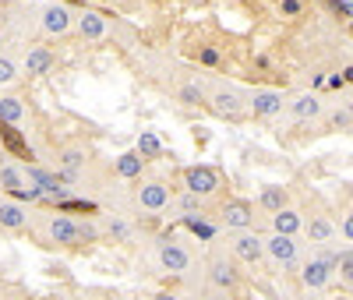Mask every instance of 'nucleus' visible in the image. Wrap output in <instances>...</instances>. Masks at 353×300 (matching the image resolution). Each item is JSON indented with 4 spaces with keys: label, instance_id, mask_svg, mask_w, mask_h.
Here are the masks:
<instances>
[{
    "label": "nucleus",
    "instance_id": "a878e982",
    "mask_svg": "<svg viewBox=\"0 0 353 300\" xmlns=\"http://www.w3.org/2000/svg\"><path fill=\"white\" fill-rule=\"evenodd\" d=\"M279 14L283 18H301L304 14V0H279Z\"/></svg>",
    "mask_w": 353,
    "mask_h": 300
},
{
    "label": "nucleus",
    "instance_id": "4be33fe9",
    "mask_svg": "<svg viewBox=\"0 0 353 300\" xmlns=\"http://www.w3.org/2000/svg\"><path fill=\"white\" fill-rule=\"evenodd\" d=\"M159 152H163L159 138H156L152 131H141V138H138V156H141V159H152V156H159Z\"/></svg>",
    "mask_w": 353,
    "mask_h": 300
},
{
    "label": "nucleus",
    "instance_id": "412c9836",
    "mask_svg": "<svg viewBox=\"0 0 353 300\" xmlns=\"http://www.w3.org/2000/svg\"><path fill=\"white\" fill-rule=\"evenodd\" d=\"M261 208H269V212H279V208H286V191L276 188V184H269V188L261 191Z\"/></svg>",
    "mask_w": 353,
    "mask_h": 300
},
{
    "label": "nucleus",
    "instance_id": "0eeeda50",
    "mask_svg": "<svg viewBox=\"0 0 353 300\" xmlns=\"http://www.w3.org/2000/svg\"><path fill=\"white\" fill-rule=\"evenodd\" d=\"M74 25V14L64 8V4H46L43 8V32L50 36H68Z\"/></svg>",
    "mask_w": 353,
    "mask_h": 300
},
{
    "label": "nucleus",
    "instance_id": "aec40b11",
    "mask_svg": "<svg viewBox=\"0 0 353 300\" xmlns=\"http://www.w3.org/2000/svg\"><path fill=\"white\" fill-rule=\"evenodd\" d=\"M21 117H25V106H21V99L18 96H4L0 99V124H21Z\"/></svg>",
    "mask_w": 353,
    "mask_h": 300
},
{
    "label": "nucleus",
    "instance_id": "2f4dec72",
    "mask_svg": "<svg viewBox=\"0 0 353 300\" xmlns=\"http://www.w3.org/2000/svg\"><path fill=\"white\" fill-rule=\"evenodd\" d=\"M343 237H346V240H350V237H353V219H350V216H346V219H343Z\"/></svg>",
    "mask_w": 353,
    "mask_h": 300
},
{
    "label": "nucleus",
    "instance_id": "20e7f679",
    "mask_svg": "<svg viewBox=\"0 0 353 300\" xmlns=\"http://www.w3.org/2000/svg\"><path fill=\"white\" fill-rule=\"evenodd\" d=\"M159 261H163L166 272H173V276H184L188 268H191V254H188V248H184V244H176V240H163V244H159Z\"/></svg>",
    "mask_w": 353,
    "mask_h": 300
},
{
    "label": "nucleus",
    "instance_id": "9d476101",
    "mask_svg": "<svg viewBox=\"0 0 353 300\" xmlns=\"http://www.w3.org/2000/svg\"><path fill=\"white\" fill-rule=\"evenodd\" d=\"M332 268H336V261H332V258H314V261H307V265H304L301 279H304V286H307V290H321V286H329Z\"/></svg>",
    "mask_w": 353,
    "mask_h": 300
},
{
    "label": "nucleus",
    "instance_id": "f03ea898",
    "mask_svg": "<svg viewBox=\"0 0 353 300\" xmlns=\"http://www.w3.org/2000/svg\"><path fill=\"white\" fill-rule=\"evenodd\" d=\"M184 184H188V191L191 194H198V198H205V194H212V191H219V173L212 170V166H191L188 173H184Z\"/></svg>",
    "mask_w": 353,
    "mask_h": 300
},
{
    "label": "nucleus",
    "instance_id": "7c9ffc66",
    "mask_svg": "<svg viewBox=\"0 0 353 300\" xmlns=\"http://www.w3.org/2000/svg\"><path fill=\"white\" fill-rule=\"evenodd\" d=\"M332 120H336V128H350V110H339Z\"/></svg>",
    "mask_w": 353,
    "mask_h": 300
},
{
    "label": "nucleus",
    "instance_id": "f257e3e1",
    "mask_svg": "<svg viewBox=\"0 0 353 300\" xmlns=\"http://www.w3.org/2000/svg\"><path fill=\"white\" fill-rule=\"evenodd\" d=\"M0 188H4L14 201H39V188L32 184H25V177L14 170V166H0Z\"/></svg>",
    "mask_w": 353,
    "mask_h": 300
},
{
    "label": "nucleus",
    "instance_id": "bb28decb",
    "mask_svg": "<svg viewBox=\"0 0 353 300\" xmlns=\"http://www.w3.org/2000/svg\"><path fill=\"white\" fill-rule=\"evenodd\" d=\"M14 78H18L14 60H11V57H0V85H11Z\"/></svg>",
    "mask_w": 353,
    "mask_h": 300
},
{
    "label": "nucleus",
    "instance_id": "b1692460",
    "mask_svg": "<svg viewBox=\"0 0 353 300\" xmlns=\"http://www.w3.org/2000/svg\"><path fill=\"white\" fill-rule=\"evenodd\" d=\"M307 233H311V240H314V244H325V240H332V223L318 216V219H311Z\"/></svg>",
    "mask_w": 353,
    "mask_h": 300
},
{
    "label": "nucleus",
    "instance_id": "7ed1b4c3",
    "mask_svg": "<svg viewBox=\"0 0 353 300\" xmlns=\"http://www.w3.org/2000/svg\"><path fill=\"white\" fill-rule=\"evenodd\" d=\"M223 226H230V230H251L254 226V205L251 201H244V198H233V201H226L223 205Z\"/></svg>",
    "mask_w": 353,
    "mask_h": 300
},
{
    "label": "nucleus",
    "instance_id": "1a4fd4ad",
    "mask_svg": "<svg viewBox=\"0 0 353 300\" xmlns=\"http://www.w3.org/2000/svg\"><path fill=\"white\" fill-rule=\"evenodd\" d=\"M233 254H237L241 261H261L265 258V240L258 237V233H251V230H244V233H237L233 237Z\"/></svg>",
    "mask_w": 353,
    "mask_h": 300
},
{
    "label": "nucleus",
    "instance_id": "ddd939ff",
    "mask_svg": "<svg viewBox=\"0 0 353 300\" xmlns=\"http://www.w3.org/2000/svg\"><path fill=\"white\" fill-rule=\"evenodd\" d=\"M0 226L4 230H25L28 226V208L21 201H0Z\"/></svg>",
    "mask_w": 353,
    "mask_h": 300
},
{
    "label": "nucleus",
    "instance_id": "423d86ee",
    "mask_svg": "<svg viewBox=\"0 0 353 300\" xmlns=\"http://www.w3.org/2000/svg\"><path fill=\"white\" fill-rule=\"evenodd\" d=\"M46 237L53 240V244L78 248V223L71 216H50L46 219Z\"/></svg>",
    "mask_w": 353,
    "mask_h": 300
},
{
    "label": "nucleus",
    "instance_id": "f8f14e48",
    "mask_svg": "<svg viewBox=\"0 0 353 300\" xmlns=\"http://www.w3.org/2000/svg\"><path fill=\"white\" fill-rule=\"evenodd\" d=\"M251 113L254 117H276V113H283V92H272V88H261V92H254L251 96Z\"/></svg>",
    "mask_w": 353,
    "mask_h": 300
},
{
    "label": "nucleus",
    "instance_id": "6e6552de",
    "mask_svg": "<svg viewBox=\"0 0 353 300\" xmlns=\"http://www.w3.org/2000/svg\"><path fill=\"white\" fill-rule=\"evenodd\" d=\"M265 254H269L276 265H293L297 261V240L283 237V233H272L269 240H265Z\"/></svg>",
    "mask_w": 353,
    "mask_h": 300
},
{
    "label": "nucleus",
    "instance_id": "a211bd4d",
    "mask_svg": "<svg viewBox=\"0 0 353 300\" xmlns=\"http://www.w3.org/2000/svg\"><path fill=\"white\" fill-rule=\"evenodd\" d=\"M304 223H301V216L293 212V208H279V212H272V233H283V237H293Z\"/></svg>",
    "mask_w": 353,
    "mask_h": 300
},
{
    "label": "nucleus",
    "instance_id": "c756f323",
    "mask_svg": "<svg viewBox=\"0 0 353 300\" xmlns=\"http://www.w3.org/2000/svg\"><path fill=\"white\" fill-rule=\"evenodd\" d=\"M188 226H191V230H194L198 237H205V240H209V237L216 233V230H212L209 223H201V219H194V216H188Z\"/></svg>",
    "mask_w": 353,
    "mask_h": 300
},
{
    "label": "nucleus",
    "instance_id": "5701e85b",
    "mask_svg": "<svg viewBox=\"0 0 353 300\" xmlns=\"http://www.w3.org/2000/svg\"><path fill=\"white\" fill-rule=\"evenodd\" d=\"M117 173H121V177H138L141 173V156L138 152H128V156H121V159H117Z\"/></svg>",
    "mask_w": 353,
    "mask_h": 300
},
{
    "label": "nucleus",
    "instance_id": "f3484780",
    "mask_svg": "<svg viewBox=\"0 0 353 300\" xmlns=\"http://www.w3.org/2000/svg\"><path fill=\"white\" fill-rule=\"evenodd\" d=\"M50 68H53V53L46 46H32V50H28V57H25V71L28 74H46Z\"/></svg>",
    "mask_w": 353,
    "mask_h": 300
},
{
    "label": "nucleus",
    "instance_id": "393cba45",
    "mask_svg": "<svg viewBox=\"0 0 353 300\" xmlns=\"http://www.w3.org/2000/svg\"><path fill=\"white\" fill-rule=\"evenodd\" d=\"M181 99H184L188 106H198V103H205V92H201V85H198V81H188V85L181 88Z\"/></svg>",
    "mask_w": 353,
    "mask_h": 300
},
{
    "label": "nucleus",
    "instance_id": "473e14b6",
    "mask_svg": "<svg viewBox=\"0 0 353 300\" xmlns=\"http://www.w3.org/2000/svg\"><path fill=\"white\" fill-rule=\"evenodd\" d=\"M156 300H176L173 293H156Z\"/></svg>",
    "mask_w": 353,
    "mask_h": 300
},
{
    "label": "nucleus",
    "instance_id": "dca6fc26",
    "mask_svg": "<svg viewBox=\"0 0 353 300\" xmlns=\"http://www.w3.org/2000/svg\"><path fill=\"white\" fill-rule=\"evenodd\" d=\"M57 166H61V173H64L68 180H74V177H78V170L85 166V148H81V145L64 148V152L57 156Z\"/></svg>",
    "mask_w": 353,
    "mask_h": 300
},
{
    "label": "nucleus",
    "instance_id": "2eb2a0df",
    "mask_svg": "<svg viewBox=\"0 0 353 300\" xmlns=\"http://www.w3.org/2000/svg\"><path fill=\"white\" fill-rule=\"evenodd\" d=\"M78 32H81V39H103L106 36V18L103 14H96V11H85V14H78Z\"/></svg>",
    "mask_w": 353,
    "mask_h": 300
},
{
    "label": "nucleus",
    "instance_id": "6ab92c4d",
    "mask_svg": "<svg viewBox=\"0 0 353 300\" xmlns=\"http://www.w3.org/2000/svg\"><path fill=\"white\" fill-rule=\"evenodd\" d=\"M290 113L297 117V120H314L321 113V99L311 96V92H304V96H297V99L290 103Z\"/></svg>",
    "mask_w": 353,
    "mask_h": 300
},
{
    "label": "nucleus",
    "instance_id": "9b49d317",
    "mask_svg": "<svg viewBox=\"0 0 353 300\" xmlns=\"http://www.w3.org/2000/svg\"><path fill=\"white\" fill-rule=\"evenodd\" d=\"M212 110L219 117L237 120V117H244V99L233 92V88H216V92H212Z\"/></svg>",
    "mask_w": 353,
    "mask_h": 300
},
{
    "label": "nucleus",
    "instance_id": "cd10ccee",
    "mask_svg": "<svg viewBox=\"0 0 353 300\" xmlns=\"http://www.w3.org/2000/svg\"><path fill=\"white\" fill-rule=\"evenodd\" d=\"M198 208H201V198L188 191V194L181 198V212H188V216H194V212H198Z\"/></svg>",
    "mask_w": 353,
    "mask_h": 300
},
{
    "label": "nucleus",
    "instance_id": "39448f33",
    "mask_svg": "<svg viewBox=\"0 0 353 300\" xmlns=\"http://www.w3.org/2000/svg\"><path fill=\"white\" fill-rule=\"evenodd\" d=\"M138 205L145 208V212H163V208L170 205V188L163 184V180H145V184L138 188Z\"/></svg>",
    "mask_w": 353,
    "mask_h": 300
},
{
    "label": "nucleus",
    "instance_id": "4468645a",
    "mask_svg": "<svg viewBox=\"0 0 353 300\" xmlns=\"http://www.w3.org/2000/svg\"><path fill=\"white\" fill-rule=\"evenodd\" d=\"M209 279H212V286H219V290H233V286H237V268H233V261H226V258H212Z\"/></svg>",
    "mask_w": 353,
    "mask_h": 300
},
{
    "label": "nucleus",
    "instance_id": "c85d7f7f",
    "mask_svg": "<svg viewBox=\"0 0 353 300\" xmlns=\"http://www.w3.org/2000/svg\"><path fill=\"white\" fill-rule=\"evenodd\" d=\"M198 60H201L205 68H216V64H219V50H212V46H201Z\"/></svg>",
    "mask_w": 353,
    "mask_h": 300
},
{
    "label": "nucleus",
    "instance_id": "72a5a7b5",
    "mask_svg": "<svg viewBox=\"0 0 353 300\" xmlns=\"http://www.w3.org/2000/svg\"><path fill=\"white\" fill-rule=\"evenodd\" d=\"M46 300H61V297H46Z\"/></svg>",
    "mask_w": 353,
    "mask_h": 300
}]
</instances>
